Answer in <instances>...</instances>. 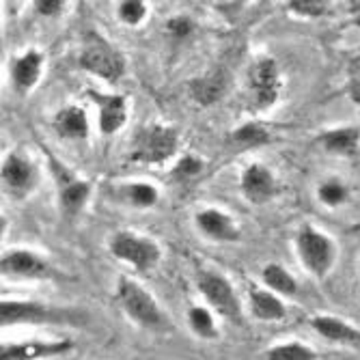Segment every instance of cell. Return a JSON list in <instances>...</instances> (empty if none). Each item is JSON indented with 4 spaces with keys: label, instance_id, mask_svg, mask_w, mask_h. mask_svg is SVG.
<instances>
[{
    "label": "cell",
    "instance_id": "6da1fadb",
    "mask_svg": "<svg viewBox=\"0 0 360 360\" xmlns=\"http://www.w3.org/2000/svg\"><path fill=\"white\" fill-rule=\"evenodd\" d=\"M86 317L68 307H54L50 302L26 300L15 296L0 298V328L15 326H82Z\"/></svg>",
    "mask_w": 360,
    "mask_h": 360
},
{
    "label": "cell",
    "instance_id": "7a4b0ae2",
    "mask_svg": "<svg viewBox=\"0 0 360 360\" xmlns=\"http://www.w3.org/2000/svg\"><path fill=\"white\" fill-rule=\"evenodd\" d=\"M115 298L125 313V317L141 326L145 330H169L171 328V319L169 315L162 311L158 300L153 298V293L145 289L139 281L129 278L121 274L117 278V289H115Z\"/></svg>",
    "mask_w": 360,
    "mask_h": 360
},
{
    "label": "cell",
    "instance_id": "3957f363",
    "mask_svg": "<svg viewBox=\"0 0 360 360\" xmlns=\"http://www.w3.org/2000/svg\"><path fill=\"white\" fill-rule=\"evenodd\" d=\"M48 160V173L54 181L56 188V199H58V210L65 218H76L84 212L93 186L89 179L80 177L76 171H72L65 162H60L58 158H54L52 153H46Z\"/></svg>",
    "mask_w": 360,
    "mask_h": 360
},
{
    "label": "cell",
    "instance_id": "277c9868",
    "mask_svg": "<svg viewBox=\"0 0 360 360\" xmlns=\"http://www.w3.org/2000/svg\"><path fill=\"white\" fill-rule=\"evenodd\" d=\"M41 179L39 165L28 153L13 149L0 160V192L11 201H26Z\"/></svg>",
    "mask_w": 360,
    "mask_h": 360
},
{
    "label": "cell",
    "instance_id": "5b68a950",
    "mask_svg": "<svg viewBox=\"0 0 360 360\" xmlns=\"http://www.w3.org/2000/svg\"><path fill=\"white\" fill-rule=\"evenodd\" d=\"M177 147H179L177 127L162 125V123L143 125L132 141L129 160L149 167L165 165V162H169L177 153Z\"/></svg>",
    "mask_w": 360,
    "mask_h": 360
},
{
    "label": "cell",
    "instance_id": "8992f818",
    "mask_svg": "<svg viewBox=\"0 0 360 360\" xmlns=\"http://www.w3.org/2000/svg\"><path fill=\"white\" fill-rule=\"evenodd\" d=\"M80 68L89 74L102 78L110 84L119 82L125 74V58L123 54L100 32L89 30L84 35V46L80 52Z\"/></svg>",
    "mask_w": 360,
    "mask_h": 360
},
{
    "label": "cell",
    "instance_id": "52a82bcc",
    "mask_svg": "<svg viewBox=\"0 0 360 360\" xmlns=\"http://www.w3.org/2000/svg\"><path fill=\"white\" fill-rule=\"evenodd\" d=\"M110 255L136 272H151L162 261L160 244L149 236L136 231H117L108 242Z\"/></svg>",
    "mask_w": 360,
    "mask_h": 360
},
{
    "label": "cell",
    "instance_id": "ba28073f",
    "mask_svg": "<svg viewBox=\"0 0 360 360\" xmlns=\"http://www.w3.org/2000/svg\"><path fill=\"white\" fill-rule=\"evenodd\" d=\"M194 281H196V289L201 291L203 300L207 302V307L212 311H216L226 321L242 323V317H244L242 302L238 298L233 285L229 283V278L224 274H220L216 270L201 268L196 272Z\"/></svg>",
    "mask_w": 360,
    "mask_h": 360
},
{
    "label": "cell",
    "instance_id": "9c48e42d",
    "mask_svg": "<svg viewBox=\"0 0 360 360\" xmlns=\"http://www.w3.org/2000/svg\"><path fill=\"white\" fill-rule=\"evenodd\" d=\"M296 250L300 264L315 278H323L337 261V244L319 229L304 224L296 236Z\"/></svg>",
    "mask_w": 360,
    "mask_h": 360
},
{
    "label": "cell",
    "instance_id": "30bf717a",
    "mask_svg": "<svg viewBox=\"0 0 360 360\" xmlns=\"http://www.w3.org/2000/svg\"><path fill=\"white\" fill-rule=\"evenodd\" d=\"M0 276L13 281H56L58 270L32 248H11L0 255Z\"/></svg>",
    "mask_w": 360,
    "mask_h": 360
},
{
    "label": "cell",
    "instance_id": "8fae6325",
    "mask_svg": "<svg viewBox=\"0 0 360 360\" xmlns=\"http://www.w3.org/2000/svg\"><path fill=\"white\" fill-rule=\"evenodd\" d=\"M283 89L278 63L272 56L257 58L248 70V100L255 110H270Z\"/></svg>",
    "mask_w": 360,
    "mask_h": 360
},
{
    "label": "cell",
    "instance_id": "7c38bea8",
    "mask_svg": "<svg viewBox=\"0 0 360 360\" xmlns=\"http://www.w3.org/2000/svg\"><path fill=\"white\" fill-rule=\"evenodd\" d=\"M74 349L70 339H28L0 341V360H50Z\"/></svg>",
    "mask_w": 360,
    "mask_h": 360
},
{
    "label": "cell",
    "instance_id": "4fadbf2b",
    "mask_svg": "<svg viewBox=\"0 0 360 360\" xmlns=\"http://www.w3.org/2000/svg\"><path fill=\"white\" fill-rule=\"evenodd\" d=\"M89 100L97 108V127L104 136L117 134L127 121V100L123 95L100 93L95 89H86Z\"/></svg>",
    "mask_w": 360,
    "mask_h": 360
},
{
    "label": "cell",
    "instance_id": "5bb4252c",
    "mask_svg": "<svg viewBox=\"0 0 360 360\" xmlns=\"http://www.w3.org/2000/svg\"><path fill=\"white\" fill-rule=\"evenodd\" d=\"M196 229L212 242H222V244H231L242 238L240 226L233 222V218L216 210V207H205L194 216Z\"/></svg>",
    "mask_w": 360,
    "mask_h": 360
},
{
    "label": "cell",
    "instance_id": "9a60e30c",
    "mask_svg": "<svg viewBox=\"0 0 360 360\" xmlns=\"http://www.w3.org/2000/svg\"><path fill=\"white\" fill-rule=\"evenodd\" d=\"M240 188L244 199L255 203V205H264L270 199H274L276 194V179L274 173L270 169H266L264 165H250L244 169L242 179H240Z\"/></svg>",
    "mask_w": 360,
    "mask_h": 360
},
{
    "label": "cell",
    "instance_id": "2e32d148",
    "mask_svg": "<svg viewBox=\"0 0 360 360\" xmlns=\"http://www.w3.org/2000/svg\"><path fill=\"white\" fill-rule=\"evenodd\" d=\"M44 72V54L37 50H28L11 60V82L20 95L30 93L37 86Z\"/></svg>",
    "mask_w": 360,
    "mask_h": 360
},
{
    "label": "cell",
    "instance_id": "e0dca14e",
    "mask_svg": "<svg viewBox=\"0 0 360 360\" xmlns=\"http://www.w3.org/2000/svg\"><path fill=\"white\" fill-rule=\"evenodd\" d=\"M112 199L134 207V210H151L158 201H160V190L149 184V181H125V184H117L110 188Z\"/></svg>",
    "mask_w": 360,
    "mask_h": 360
},
{
    "label": "cell",
    "instance_id": "ac0fdd59",
    "mask_svg": "<svg viewBox=\"0 0 360 360\" xmlns=\"http://www.w3.org/2000/svg\"><path fill=\"white\" fill-rule=\"evenodd\" d=\"M54 132L65 141H86L89 139V117L78 106H65L52 119Z\"/></svg>",
    "mask_w": 360,
    "mask_h": 360
},
{
    "label": "cell",
    "instance_id": "d6986e66",
    "mask_svg": "<svg viewBox=\"0 0 360 360\" xmlns=\"http://www.w3.org/2000/svg\"><path fill=\"white\" fill-rule=\"evenodd\" d=\"M317 145L333 155H356L360 147V127H333L317 139Z\"/></svg>",
    "mask_w": 360,
    "mask_h": 360
},
{
    "label": "cell",
    "instance_id": "ffe728a7",
    "mask_svg": "<svg viewBox=\"0 0 360 360\" xmlns=\"http://www.w3.org/2000/svg\"><path fill=\"white\" fill-rule=\"evenodd\" d=\"M313 330L323 337L326 341L333 343H360V330H356L354 326L343 321L341 317L333 315H317L311 319Z\"/></svg>",
    "mask_w": 360,
    "mask_h": 360
},
{
    "label": "cell",
    "instance_id": "44dd1931",
    "mask_svg": "<svg viewBox=\"0 0 360 360\" xmlns=\"http://www.w3.org/2000/svg\"><path fill=\"white\" fill-rule=\"evenodd\" d=\"M250 311L261 321H281L287 315V309H285L281 296L266 287L250 289Z\"/></svg>",
    "mask_w": 360,
    "mask_h": 360
},
{
    "label": "cell",
    "instance_id": "7402d4cb",
    "mask_svg": "<svg viewBox=\"0 0 360 360\" xmlns=\"http://www.w3.org/2000/svg\"><path fill=\"white\" fill-rule=\"evenodd\" d=\"M190 95L194 102H199L203 106L207 104H214L216 100H220L222 93L226 91V74L222 70H216L203 78H194L190 84Z\"/></svg>",
    "mask_w": 360,
    "mask_h": 360
},
{
    "label": "cell",
    "instance_id": "603a6c76",
    "mask_svg": "<svg viewBox=\"0 0 360 360\" xmlns=\"http://www.w3.org/2000/svg\"><path fill=\"white\" fill-rule=\"evenodd\" d=\"M261 281H264L266 289L278 293V296H296L298 293V283L293 278L283 266L278 264H268L264 270H261Z\"/></svg>",
    "mask_w": 360,
    "mask_h": 360
},
{
    "label": "cell",
    "instance_id": "cb8c5ba5",
    "mask_svg": "<svg viewBox=\"0 0 360 360\" xmlns=\"http://www.w3.org/2000/svg\"><path fill=\"white\" fill-rule=\"evenodd\" d=\"M188 326H190V330L196 337L205 339V341L218 339V335H220L216 319H214V313H212L210 307H201V304L190 307L188 309Z\"/></svg>",
    "mask_w": 360,
    "mask_h": 360
},
{
    "label": "cell",
    "instance_id": "d4e9b609",
    "mask_svg": "<svg viewBox=\"0 0 360 360\" xmlns=\"http://www.w3.org/2000/svg\"><path fill=\"white\" fill-rule=\"evenodd\" d=\"M231 139L240 147L257 149V147H264V145L270 143V132L264 125H259V123H244L231 134Z\"/></svg>",
    "mask_w": 360,
    "mask_h": 360
},
{
    "label": "cell",
    "instance_id": "484cf974",
    "mask_svg": "<svg viewBox=\"0 0 360 360\" xmlns=\"http://www.w3.org/2000/svg\"><path fill=\"white\" fill-rule=\"evenodd\" d=\"M268 360H317V354L313 347L291 341V343H281L268 349Z\"/></svg>",
    "mask_w": 360,
    "mask_h": 360
},
{
    "label": "cell",
    "instance_id": "4316f807",
    "mask_svg": "<svg viewBox=\"0 0 360 360\" xmlns=\"http://www.w3.org/2000/svg\"><path fill=\"white\" fill-rule=\"evenodd\" d=\"M317 196H319V201L326 205V207H339L347 201V186L339 179H328V181H323L317 190Z\"/></svg>",
    "mask_w": 360,
    "mask_h": 360
},
{
    "label": "cell",
    "instance_id": "83f0119b",
    "mask_svg": "<svg viewBox=\"0 0 360 360\" xmlns=\"http://www.w3.org/2000/svg\"><path fill=\"white\" fill-rule=\"evenodd\" d=\"M287 11L298 18H319L328 11V0H287Z\"/></svg>",
    "mask_w": 360,
    "mask_h": 360
},
{
    "label": "cell",
    "instance_id": "f1b7e54d",
    "mask_svg": "<svg viewBox=\"0 0 360 360\" xmlns=\"http://www.w3.org/2000/svg\"><path fill=\"white\" fill-rule=\"evenodd\" d=\"M119 20L127 26H139L147 15V3L145 0H121L119 5Z\"/></svg>",
    "mask_w": 360,
    "mask_h": 360
},
{
    "label": "cell",
    "instance_id": "f546056e",
    "mask_svg": "<svg viewBox=\"0 0 360 360\" xmlns=\"http://www.w3.org/2000/svg\"><path fill=\"white\" fill-rule=\"evenodd\" d=\"M201 171H203V162L199 158H194V155H184L175 165V169H173V173L177 177H181V179H192V177L199 175Z\"/></svg>",
    "mask_w": 360,
    "mask_h": 360
},
{
    "label": "cell",
    "instance_id": "4dcf8cb0",
    "mask_svg": "<svg viewBox=\"0 0 360 360\" xmlns=\"http://www.w3.org/2000/svg\"><path fill=\"white\" fill-rule=\"evenodd\" d=\"M32 7L44 18H54L65 9V0H32Z\"/></svg>",
    "mask_w": 360,
    "mask_h": 360
},
{
    "label": "cell",
    "instance_id": "1f68e13d",
    "mask_svg": "<svg viewBox=\"0 0 360 360\" xmlns=\"http://www.w3.org/2000/svg\"><path fill=\"white\" fill-rule=\"evenodd\" d=\"M192 22L188 20V18H181V15H177V18H173V20H169V24H167V30L171 32V35H175V37H186L188 32H192Z\"/></svg>",
    "mask_w": 360,
    "mask_h": 360
},
{
    "label": "cell",
    "instance_id": "d6a6232c",
    "mask_svg": "<svg viewBox=\"0 0 360 360\" xmlns=\"http://www.w3.org/2000/svg\"><path fill=\"white\" fill-rule=\"evenodd\" d=\"M347 95H349V100H352L354 104H358V106H360V74H358V76H354V78L349 80Z\"/></svg>",
    "mask_w": 360,
    "mask_h": 360
},
{
    "label": "cell",
    "instance_id": "836d02e7",
    "mask_svg": "<svg viewBox=\"0 0 360 360\" xmlns=\"http://www.w3.org/2000/svg\"><path fill=\"white\" fill-rule=\"evenodd\" d=\"M7 229H9V220L3 216V214H0V240H3L5 238V233H7Z\"/></svg>",
    "mask_w": 360,
    "mask_h": 360
},
{
    "label": "cell",
    "instance_id": "e575fe53",
    "mask_svg": "<svg viewBox=\"0 0 360 360\" xmlns=\"http://www.w3.org/2000/svg\"><path fill=\"white\" fill-rule=\"evenodd\" d=\"M11 293H13L11 287H0V298H3V296H11Z\"/></svg>",
    "mask_w": 360,
    "mask_h": 360
},
{
    "label": "cell",
    "instance_id": "d590c367",
    "mask_svg": "<svg viewBox=\"0 0 360 360\" xmlns=\"http://www.w3.org/2000/svg\"><path fill=\"white\" fill-rule=\"evenodd\" d=\"M264 3H266V0H264Z\"/></svg>",
    "mask_w": 360,
    "mask_h": 360
}]
</instances>
